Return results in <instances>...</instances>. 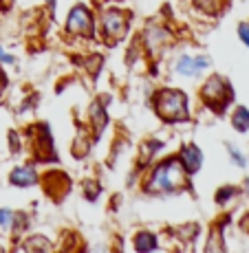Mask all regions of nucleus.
<instances>
[{"mask_svg": "<svg viewBox=\"0 0 249 253\" xmlns=\"http://www.w3.org/2000/svg\"><path fill=\"white\" fill-rule=\"evenodd\" d=\"M97 194H100V189H97L95 183H89V185H86V198H97Z\"/></svg>", "mask_w": 249, "mask_h": 253, "instance_id": "f3484780", "label": "nucleus"}, {"mask_svg": "<svg viewBox=\"0 0 249 253\" xmlns=\"http://www.w3.org/2000/svg\"><path fill=\"white\" fill-rule=\"evenodd\" d=\"M238 33H241L243 42L249 46V24H241V29H238Z\"/></svg>", "mask_w": 249, "mask_h": 253, "instance_id": "a211bd4d", "label": "nucleus"}, {"mask_svg": "<svg viewBox=\"0 0 249 253\" xmlns=\"http://www.w3.org/2000/svg\"><path fill=\"white\" fill-rule=\"evenodd\" d=\"M201 161H203V157H201V150H199L197 145H185L181 150V165H183L185 172H190V174L199 172Z\"/></svg>", "mask_w": 249, "mask_h": 253, "instance_id": "0eeeda50", "label": "nucleus"}, {"mask_svg": "<svg viewBox=\"0 0 249 253\" xmlns=\"http://www.w3.org/2000/svg\"><path fill=\"white\" fill-rule=\"evenodd\" d=\"M36 157L40 159V161H51V159H55L51 134H49V130L45 126L40 128V132H38V137H36Z\"/></svg>", "mask_w": 249, "mask_h": 253, "instance_id": "423d86ee", "label": "nucleus"}, {"mask_svg": "<svg viewBox=\"0 0 249 253\" xmlns=\"http://www.w3.org/2000/svg\"><path fill=\"white\" fill-rule=\"evenodd\" d=\"M101 22H104V33L106 40H119V38L126 36V29H128V22H126V16L117 9H108L101 16Z\"/></svg>", "mask_w": 249, "mask_h": 253, "instance_id": "20e7f679", "label": "nucleus"}, {"mask_svg": "<svg viewBox=\"0 0 249 253\" xmlns=\"http://www.w3.org/2000/svg\"><path fill=\"white\" fill-rule=\"evenodd\" d=\"M201 97L212 110H223L227 106V101L232 99V88L227 86V82L223 77H209L201 90Z\"/></svg>", "mask_w": 249, "mask_h": 253, "instance_id": "7ed1b4c3", "label": "nucleus"}, {"mask_svg": "<svg viewBox=\"0 0 249 253\" xmlns=\"http://www.w3.org/2000/svg\"><path fill=\"white\" fill-rule=\"evenodd\" d=\"M234 194H236V189H232V187H225V189H221V192L216 194V201L218 203H225L227 198H232Z\"/></svg>", "mask_w": 249, "mask_h": 253, "instance_id": "dca6fc26", "label": "nucleus"}, {"mask_svg": "<svg viewBox=\"0 0 249 253\" xmlns=\"http://www.w3.org/2000/svg\"><path fill=\"white\" fill-rule=\"evenodd\" d=\"M2 80H4V77H2V75H0V84H4V82H2Z\"/></svg>", "mask_w": 249, "mask_h": 253, "instance_id": "4be33fe9", "label": "nucleus"}, {"mask_svg": "<svg viewBox=\"0 0 249 253\" xmlns=\"http://www.w3.org/2000/svg\"><path fill=\"white\" fill-rule=\"evenodd\" d=\"M229 154H232L234 161H236L238 165H245V159H243L241 154H238V150H236V148H229Z\"/></svg>", "mask_w": 249, "mask_h": 253, "instance_id": "aec40b11", "label": "nucleus"}, {"mask_svg": "<svg viewBox=\"0 0 249 253\" xmlns=\"http://www.w3.org/2000/svg\"><path fill=\"white\" fill-rule=\"evenodd\" d=\"M91 119L95 121V128L97 130H101L106 126V121H108V117H106L104 108H101V104H97V101L91 106Z\"/></svg>", "mask_w": 249, "mask_h": 253, "instance_id": "f8f14e48", "label": "nucleus"}, {"mask_svg": "<svg viewBox=\"0 0 249 253\" xmlns=\"http://www.w3.org/2000/svg\"><path fill=\"white\" fill-rule=\"evenodd\" d=\"M212 240H209V245L205 247V251H223L225 249V247L221 245V242H218V238H221V229H212Z\"/></svg>", "mask_w": 249, "mask_h": 253, "instance_id": "4468645a", "label": "nucleus"}, {"mask_svg": "<svg viewBox=\"0 0 249 253\" xmlns=\"http://www.w3.org/2000/svg\"><path fill=\"white\" fill-rule=\"evenodd\" d=\"M9 178H11V183L18 185V187H29V185H33L38 181V174L33 168H16Z\"/></svg>", "mask_w": 249, "mask_h": 253, "instance_id": "1a4fd4ad", "label": "nucleus"}, {"mask_svg": "<svg viewBox=\"0 0 249 253\" xmlns=\"http://www.w3.org/2000/svg\"><path fill=\"white\" fill-rule=\"evenodd\" d=\"M157 148H161L159 141H150V143H146L144 145V150H146V152H144V161H148V159L152 157L154 152H157Z\"/></svg>", "mask_w": 249, "mask_h": 253, "instance_id": "2eb2a0df", "label": "nucleus"}, {"mask_svg": "<svg viewBox=\"0 0 249 253\" xmlns=\"http://www.w3.org/2000/svg\"><path fill=\"white\" fill-rule=\"evenodd\" d=\"M13 218H16V216H13L11 209H0V229L7 231L9 227L13 225Z\"/></svg>", "mask_w": 249, "mask_h": 253, "instance_id": "ddd939ff", "label": "nucleus"}, {"mask_svg": "<svg viewBox=\"0 0 249 253\" xmlns=\"http://www.w3.org/2000/svg\"><path fill=\"white\" fill-rule=\"evenodd\" d=\"M183 185V165L179 159H170L163 165H159L152 172V178L148 183L150 192H172Z\"/></svg>", "mask_w": 249, "mask_h": 253, "instance_id": "f257e3e1", "label": "nucleus"}, {"mask_svg": "<svg viewBox=\"0 0 249 253\" xmlns=\"http://www.w3.org/2000/svg\"><path fill=\"white\" fill-rule=\"evenodd\" d=\"M247 194H249V181H247Z\"/></svg>", "mask_w": 249, "mask_h": 253, "instance_id": "5701e85b", "label": "nucleus"}, {"mask_svg": "<svg viewBox=\"0 0 249 253\" xmlns=\"http://www.w3.org/2000/svg\"><path fill=\"white\" fill-rule=\"evenodd\" d=\"M207 57H181L177 64V71L181 73V75H197V73H201L205 66H207Z\"/></svg>", "mask_w": 249, "mask_h": 253, "instance_id": "6e6552de", "label": "nucleus"}, {"mask_svg": "<svg viewBox=\"0 0 249 253\" xmlns=\"http://www.w3.org/2000/svg\"><path fill=\"white\" fill-rule=\"evenodd\" d=\"M232 124H234V128H236L238 132H245V130L249 128V110L247 108H238L236 113H234V117H232Z\"/></svg>", "mask_w": 249, "mask_h": 253, "instance_id": "9b49d317", "label": "nucleus"}, {"mask_svg": "<svg viewBox=\"0 0 249 253\" xmlns=\"http://www.w3.org/2000/svg\"><path fill=\"white\" fill-rule=\"evenodd\" d=\"M0 62H4V64H11V62H13V57L9 55V53H4L2 48H0Z\"/></svg>", "mask_w": 249, "mask_h": 253, "instance_id": "412c9836", "label": "nucleus"}, {"mask_svg": "<svg viewBox=\"0 0 249 253\" xmlns=\"http://www.w3.org/2000/svg\"><path fill=\"white\" fill-rule=\"evenodd\" d=\"M68 31L77 33V36H91L93 33V16L89 13L86 7H75L68 13V22H66Z\"/></svg>", "mask_w": 249, "mask_h": 253, "instance_id": "39448f33", "label": "nucleus"}, {"mask_svg": "<svg viewBox=\"0 0 249 253\" xmlns=\"http://www.w3.org/2000/svg\"><path fill=\"white\" fill-rule=\"evenodd\" d=\"M157 113L165 121L188 119V99L181 90H161L157 95Z\"/></svg>", "mask_w": 249, "mask_h": 253, "instance_id": "f03ea898", "label": "nucleus"}, {"mask_svg": "<svg viewBox=\"0 0 249 253\" xmlns=\"http://www.w3.org/2000/svg\"><path fill=\"white\" fill-rule=\"evenodd\" d=\"M135 247H137V251H154L157 249V238L152 233H139Z\"/></svg>", "mask_w": 249, "mask_h": 253, "instance_id": "9d476101", "label": "nucleus"}, {"mask_svg": "<svg viewBox=\"0 0 249 253\" xmlns=\"http://www.w3.org/2000/svg\"><path fill=\"white\" fill-rule=\"evenodd\" d=\"M27 249H51V245H47V242H42V240H38V242H33V245H27Z\"/></svg>", "mask_w": 249, "mask_h": 253, "instance_id": "6ab92c4d", "label": "nucleus"}]
</instances>
